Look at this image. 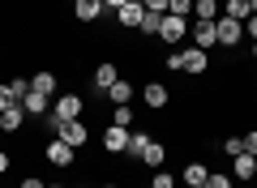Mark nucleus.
Listing matches in <instances>:
<instances>
[{
	"label": "nucleus",
	"instance_id": "1",
	"mask_svg": "<svg viewBox=\"0 0 257 188\" xmlns=\"http://www.w3.org/2000/svg\"><path fill=\"white\" fill-rule=\"evenodd\" d=\"M206 64H210V52H202V47H189V52H172L167 56V69H184V73H206Z\"/></svg>",
	"mask_w": 257,
	"mask_h": 188
},
{
	"label": "nucleus",
	"instance_id": "2",
	"mask_svg": "<svg viewBox=\"0 0 257 188\" xmlns=\"http://www.w3.org/2000/svg\"><path fill=\"white\" fill-rule=\"evenodd\" d=\"M77 116H82V94H60L52 116H47V128H60L64 120H77Z\"/></svg>",
	"mask_w": 257,
	"mask_h": 188
},
{
	"label": "nucleus",
	"instance_id": "3",
	"mask_svg": "<svg viewBox=\"0 0 257 188\" xmlns=\"http://www.w3.org/2000/svg\"><path fill=\"white\" fill-rule=\"evenodd\" d=\"M214 35H219L223 47H236L240 39H244V22H236V18H227V13H223V18L214 22Z\"/></svg>",
	"mask_w": 257,
	"mask_h": 188
},
{
	"label": "nucleus",
	"instance_id": "4",
	"mask_svg": "<svg viewBox=\"0 0 257 188\" xmlns=\"http://www.w3.org/2000/svg\"><path fill=\"white\" fill-rule=\"evenodd\" d=\"M189 35V18H176V13H163V26H159V39L163 43H180Z\"/></svg>",
	"mask_w": 257,
	"mask_h": 188
},
{
	"label": "nucleus",
	"instance_id": "5",
	"mask_svg": "<svg viewBox=\"0 0 257 188\" xmlns=\"http://www.w3.org/2000/svg\"><path fill=\"white\" fill-rule=\"evenodd\" d=\"M47 162L64 171V167H73V162H77V150H73V145H69V141H60V137H56V141L47 145Z\"/></svg>",
	"mask_w": 257,
	"mask_h": 188
},
{
	"label": "nucleus",
	"instance_id": "6",
	"mask_svg": "<svg viewBox=\"0 0 257 188\" xmlns=\"http://www.w3.org/2000/svg\"><path fill=\"white\" fill-rule=\"evenodd\" d=\"M56 137H60V141H69L73 150H77V145H86V141H90V133H86V124H82V120H64V124L56 128Z\"/></svg>",
	"mask_w": 257,
	"mask_h": 188
},
{
	"label": "nucleus",
	"instance_id": "7",
	"mask_svg": "<svg viewBox=\"0 0 257 188\" xmlns=\"http://www.w3.org/2000/svg\"><path fill=\"white\" fill-rule=\"evenodd\" d=\"M142 18H146V5H142V0H128V5H120V9H116L120 26H142Z\"/></svg>",
	"mask_w": 257,
	"mask_h": 188
},
{
	"label": "nucleus",
	"instance_id": "8",
	"mask_svg": "<svg viewBox=\"0 0 257 188\" xmlns=\"http://www.w3.org/2000/svg\"><path fill=\"white\" fill-rule=\"evenodd\" d=\"M142 99H146V107H155V111H163V107H167V99H172V90H167L163 81H150V86L142 90Z\"/></svg>",
	"mask_w": 257,
	"mask_h": 188
},
{
	"label": "nucleus",
	"instance_id": "9",
	"mask_svg": "<svg viewBox=\"0 0 257 188\" xmlns=\"http://www.w3.org/2000/svg\"><path fill=\"white\" fill-rule=\"evenodd\" d=\"M231 175H236V179H257V158H253V154H236V158H231Z\"/></svg>",
	"mask_w": 257,
	"mask_h": 188
},
{
	"label": "nucleus",
	"instance_id": "10",
	"mask_svg": "<svg viewBox=\"0 0 257 188\" xmlns=\"http://www.w3.org/2000/svg\"><path fill=\"white\" fill-rule=\"evenodd\" d=\"M22 120H26V107H22V103L5 107V111H0V133H18V128H22Z\"/></svg>",
	"mask_w": 257,
	"mask_h": 188
},
{
	"label": "nucleus",
	"instance_id": "11",
	"mask_svg": "<svg viewBox=\"0 0 257 188\" xmlns=\"http://www.w3.org/2000/svg\"><path fill=\"white\" fill-rule=\"evenodd\" d=\"M193 30V39H197V47H202V52H210L214 43H219V35H214V22H202L197 18V26H189Z\"/></svg>",
	"mask_w": 257,
	"mask_h": 188
},
{
	"label": "nucleus",
	"instance_id": "12",
	"mask_svg": "<svg viewBox=\"0 0 257 188\" xmlns=\"http://www.w3.org/2000/svg\"><path fill=\"white\" fill-rule=\"evenodd\" d=\"M103 150H107V154H120V150H128V128H116V124H111L107 133H103Z\"/></svg>",
	"mask_w": 257,
	"mask_h": 188
},
{
	"label": "nucleus",
	"instance_id": "13",
	"mask_svg": "<svg viewBox=\"0 0 257 188\" xmlns=\"http://www.w3.org/2000/svg\"><path fill=\"white\" fill-rule=\"evenodd\" d=\"M73 13H77V22H82V26H86V22H99V18H103V0H77Z\"/></svg>",
	"mask_w": 257,
	"mask_h": 188
},
{
	"label": "nucleus",
	"instance_id": "14",
	"mask_svg": "<svg viewBox=\"0 0 257 188\" xmlns=\"http://www.w3.org/2000/svg\"><path fill=\"white\" fill-rule=\"evenodd\" d=\"M116 81H120V73H116V64H111V60H103L99 69H94V90H111Z\"/></svg>",
	"mask_w": 257,
	"mask_h": 188
},
{
	"label": "nucleus",
	"instance_id": "15",
	"mask_svg": "<svg viewBox=\"0 0 257 188\" xmlns=\"http://www.w3.org/2000/svg\"><path fill=\"white\" fill-rule=\"evenodd\" d=\"M206 179H210L206 162H184V184H193V188H206Z\"/></svg>",
	"mask_w": 257,
	"mask_h": 188
},
{
	"label": "nucleus",
	"instance_id": "16",
	"mask_svg": "<svg viewBox=\"0 0 257 188\" xmlns=\"http://www.w3.org/2000/svg\"><path fill=\"white\" fill-rule=\"evenodd\" d=\"M107 99H111V103H116V107H128V103H133V86H128V81H124V77H120V81H116V86H111V90H107Z\"/></svg>",
	"mask_w": 257,
	"mask_h": 188
},
{
	"label": "nucleus",
	"instance_id": "17",
	"mask_svg": "<svg viewBox=\"0 0 257 188\" xmlns=\"http://www.w3.org/2000/svg\"><path fill=\"white\" fill-rule=\"evenodd\" d=\"M30 90L52 99V94H56V73H35V77H30Z\"/></svg>",
	"mask_w": 257,
	"mask_h": 188
},
{
	"label": "nucleus",
	"instance_id": "18",
	"mask_svg": "<svg viewBox=\"0 0 257 188\" xmlns=\"http://www.w3.org/2000/svg\"><path fill=\"white\" fill-rule=\"evenodd\" d=\"M47 103H52L47 94H35V90H30L26 99H22V107H26V116H43V111H47Z\"/></svg>",
	"mask_w": 257,
	"mask_h": 188
},
{
	"label": "nucleus",
	"instance_id": "19",
	"mask_svg": "<svg viewBox=\"0 0 257 188\" xmlns=\"http://www.w3.org/2000/svg\"><path fill=\"white\" fill-rule=\"evenodd\" d=\"M223 9H227V18H236V22H248V18H253V5H248V0H227Z\"/></svg>",
	"mask_w": 257,
	"mask_h": 188
},
{
	"label": "nucleus",
	"instance_id": "20",
	"mask_svg": "<svg viewBox=\"0 0 257 188\" xmlns=\"http://www.w3.org/2000/svg\"><path fill=\"white\" fill-rule=\"evenodd\" d=\"M163 158H167V150H163L159 141H150V145H146V154H142V162H146V167H155V171L163 167Z\"/></svg>",
	"mask_w": 257,
	"mask_h": 188
},
{
	"label": "nucleus",
	"instance_id": "21",
	"mask_svg": "<svg viewBox=\"0 0 257 188\" xmlns=\"http://www.w3.org/2000/svg\"><path fill=\"white\" fill-rule=\"evenodd\" d=\"M146 145H150V133H128V154H133V158H142Z\"/></svg>",
	"mask_w": 257,
	"mask_h": 188
},
{
	"label": "nucleus",
	"instance_id": "22",
	"mask_svg": "<svg viewBox=\"0 0 257 188\" xmlns=\"http://www.w3.org/2000/svg\"><path fill=\"white\" fill-rule=\"evenodd\" d=\"M193 9H197V18H202V22H214V13H219V0H193Z\"/></svg>",
	"mask_w": 257,
	"mask_h": 188
},
{
	"label": "nucleus",
	"instance_id": "23",
	"mask_svg": "<svg viewBox=\"0 0 257 188\" xmlns=\"http://www.w3.org/2000/svg\"><path fill=\"white\" fill-rule=\"evenodd\" d=\"M159 26H163V13H150V9H146V18H142V26H138V30H146V35H159Z\"/></svg>",
	"mask_w": 257,
	"mask_h": 188
},
{
	"label": "nucleus",
	"instance_id": "24",
	"mask_svg": "<svg viewBox=\"0 0 257 188\" xmlns=\"http://www.w3.org/2000/svg\"><path fill=\"white\" fill-rule=\"evenodd\" d=\"M111 124H116V128H133V107H116Z\"/></svg>",
	"mask_w": 257,
	"mask_h": 188
},
{
	"label": "nucleus",
	"instance_id": "25",
	"mask_svg": "<svg viewBox=\"0 0 257 188\" xmlns=\"http://www.w3.org/2000/svg\"><path fill=\"white\" fill-rule=\"evenodd\" d=\"M150 188H176L172 171H163V167H159V171H155V179H150Z\"/></svg>",
	"mask_w": 257,
	"mask_h": 188
},
{
	"label": "nucleus",
	"instance_id": "26",
	"mask_svg": "<svg viewBox=\"0 0 257 188\" xmlns=\"http://www.w3.org/2000/svg\"><path fill=\"white\" fill-rule=\"evenodd\" d=\"M167 13H176V18H189V13H193V0H172V5H167Z\"/></svg>",
	"mask_w": 257,
	"mask_h": 188
},
{
	"label": "nucleus",
	"instance_id": "27",
	"mask_svg": "<svg viewBox=\"0 0 257 188\" xmlns=\"http://www.w3.org/2000/svg\"><path fill=\"white\" fill-rule=\"evenodd\" d=\"M9 90H13V99H18V103H22V99H26V94H30L26 77H13V81H9Z\"/></svg>",
	"mask_w": 257,
	"mask_h": 188
},
{
	"label": "nucleus",
	"instance_id": "28",
	"mask_svg": "<svg viewBox=\"0 0 257 188\" xmlns=\"http://www.w3.org/2000/svg\"><path fill=\"white\" fill-rule=\"evenodd\" d=\"M223 150H227L231 158H236V154H244V137H227V141H223Z\"/></svg>",
	"mask_w": 257,
	"mask_h": 188
},
{
	"label": "nucleus",
	"instance_id": "29",
	"mask_svg": "<svg viewBox=\"0 0 257 188\" xmlns=\"http://www.w3.org/2000/svg\"><path fill=\"white\" fill-rule=\"evenodd\" d=\"M206 188H231V175H210V179H206Z\"/></svg>",
	"mask_w": 257,
	"mask_h": 188
},
{
	"label": "nucleus",
	"instance_id": "30",
	"mask_svg": "<svg viewBox=\"0 0 257 188\" xmlns=\"http://www.w3.org/2000/svg\"><path fill=\"white\" fill-rule=\"evenodd\" d=\"M13 103H18V99H13V90H9V86H0V111L13 107Z\"/></svg>",
	"mask_w": 257,
	"mask_h": 188
},
{
	"label": "nucleus",
	"instance_id": "31",
	"mask_svg": "<svg viewBox=\"0 0 257 188\" xmlns=\"http://www.w3.org/2000/svg\"><path fill=\"white\" fill-rule=\"evenodd\" d=\"M142 5H146L150 13H167V5H172V0H142Z\"/></svg>",
	"mask_w": 257,
	"mask_h": 188
},
{
	"label": "nucleus",
	"instance_id": "32",
	"mask_svg": "<svg viewBox=\"0 0 257 188\" xmlns=\"http://www.w3.org/2000/svg\"><path fill=\"white\" fill-rule=\"evenodd\" d=\"M244 150L257 158V128H253V133H244Z\"/></svg>",
	"mask_w": 257,
	"mask_h": 188
},
{
	"label": "nucleus",
	"instance_id": "33",
	"mask_svg": "<svg viewBox=\"0 0 257 188\" xmlns=\"http://www.w3.org/2000/svg\"><path fill=\"white\" fill-rule=\"evenodd\" d=\"M22 188H47V184H43L39 175H26V179H22Z\"/></svg>",
	"mask_w": 257,
	"mask_h": 188
},
{
	"label": "nucleus",
	"instance_id": "34",
	"mask_svg": "<svg viewBox=\"0 0 257 188\" xmlns=\"http://www.w3.org/2000/svg\"><path fill=\"white\" fill-rule=\"evenodd\" d=\"M244 35H253V43H257V18H248V22H244Z\"/></svg>",
	"mask_w": 257,
	"mask_h": 188
},
{
	"label": "nucleus",
	"instance_id": "35",
	"mask_svg": "<svg viewBox=\"0 0 257 188\" xmlns=\"http://www.w3.org/2000/svg\"><path fill=\"white\" fill-rule=\"evenodd\" d=\"M5 171H9V154L0 150V175H5Z\"/></svg>",
	"mask_w": 257,
	"mask_h": 188
},
{
	"label": "nucleus",
	"instance_id": "36",
	"mask_svg": "<svg viewBox=\"0 0 257 188\" xmlns=\"http://www.w3.org/2000/svg\"><path fill=\"white\" fill-rule=\"evenodd\" d=\"M120 5H128V0H103V9H120Z\"/></svg>",
	"mask_w": 257,
	"mask_h": 188
},
{
	"label": "nucleus",
	"instance_id": "37",
	"mask_svg": "<svg viewBox=\"0 0 257 188\" xmlns=\"http://www.w3.org/2000/svg\"><path fill=\"white\" fill-rule=\"evenodd\" d=\"M248 5H253V18H257V0H248Z\"/></svg>",
	"mask_w": 257,
	"mask_h": 188
},
{
	"label": "nucleus",
	"instance_id": "38",
	"mask_svg": "<svg viewBox=\"0 0 257 188\" xmlns=\"http://www.w3.org/2000/svg\"><path fill=\"white\" fill-rule=\"evenodd\" d=\"M253 60H257V43H253Z\"/></svg>",
	"mask_w": 257,
	"mask_h": 188
},
{
	"label": "nucleus",
	"instance_id": "39",
	"mask_svg": "<svg viewBox=\"0 0 257 188\" xmlns=\"http://www.w3.org/2000/svg\"><path fill=\"white\" fill-rule=\"evenodd\" d=\"M47 188H64V184H47Z\"/></svg>",
	"mask_w": 257,
	"mask_h": 188
},
{
	"label": "nucleus",
	"instance_id": "40",
	"mask_svg": "<svg viewBox=\"0 0 257 188\" xmlns=\"http://www.w3.org/2000/svg\"><path fill=\"white\" fill-rule=\"evenodd\" d=\"M103 188H116V184H103Z\"/></svg>",
	"mask_w": 257,
	"mask_h": 188
},
{
	"label": "nucleus",
	"instance_id": "41",
	"mask_svg": "<svg viewBox=\"0 0 257 188\" xmlns=\"http://www.w3.org/2000/svg\"><path fill=\"white\" fill-rule=\"evenodd\" d=\"M184 188H193V184H184Z\"/></svg>",
	"mask_w": 257,
	"mask_h": 188
},
{
	"label": "nucleus",
	"instance_id": "42",
	"mask_svg": "<svg viewBox=\"0 0 257 188\" xmlns=\"http://www.w3.org/2000/svg\"><path fill=\"white\" fill-rule=\"evenodd\" d=\"M146 188H150V184H146Z\"/></svg>",
	"mask_w": 257,
	"mask_h": 188
}]
</instances>
